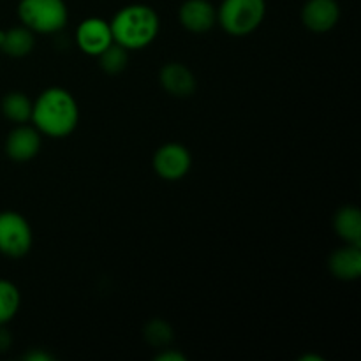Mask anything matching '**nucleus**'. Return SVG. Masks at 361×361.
<instances>
[{"label": "nucleus", "mask_w": 361, "mask_h": 361, "mask_svg": "<svg viewBox=\"0 0 361 361\" xmlns=\"http://www.w3.org/2000/svg\"><path fill=\"white\" fill-rule=\"evenodd\" d=\"M32 126L42 136L62 140L71 136L80 123L76 97L62 87H49L32 104Z\"/></svg>", "instance_id": "nucleus-1"}, {"label": "nucleus", "mask_w": 361, "mask_h": 361, "mask_svg": "<svg viewBox=\"0 0 361 361\" xmlns=\"http://www.w3.org/2000/svg\"><path fill=\"white\" fill-rule=\"evenodd\" d=\"M113 41L127 51L143 49L157 39L161 30L159 14L147 4H129L115 13L109 21Z\"/></svg>", "instance_id": "nucleus-2"}, {"label": "nucleus", "mask_w": 361, "mask_h": 361, "mask_svg": "<svg viewBox=\"0 0 361 361\" xmlns=\"http://www.w3.org/2000/svg\"><path fill=\"white\" fill-rule=\"evenodd\" d=\"M267 0H222L217 7V23L233 37H245L263 25Z\"/></svg>", "instance_id": "nucleus-3"}, {"label": "nucleus", "mask_w": 361, "mask_h": 361, "mask_svg": "<svg viewBox=\"0 0 361 361\" xmlns=\"http://www.w3.org/2000/svg\"><path fill=\"white\" fill-rule=\"evenodd\" d=\"M16 13L34 34H56L69 21L66 0H20Z\"/></svg>", "instance_id": "nucleus-4"}, {"label": "nucleus", "mask_w": 361, "mask_h": 361, "mask_svg": "<svg viewBox=\"0 0 361 361\" xmlns=\"http://www.w3.org/2000/svg\"><path fill=\"white\" fill-rule=\"evenodd\" d=\"M34 245V233L21 214L13 210L0 212V254L7 257H23Z\"/></svg>", "instance_id": "nucleus-5"}, {"label": "nucleus", "mask_w": 361, "mask_h": 361, "mask_svg": "<svg viewBox=\"0 0 361 361\" xmlns=\"http://www.w3.org/2000/svg\"><path fill=\"white\" fill-rule=\"evenodd\" d=\"M192 168V155L182 143H164L154 154V171L166 182L185 178Z\"/></svg>", "instance_id": "nucleus-6"}, {"label": "nucleus", "mask_w": 361, "mask_h": 361, "mask_svg": "<svg viewBox=\"0 0 361 361\" xmlns=\"http://www.w3.org/2000/svg\"><path fill=\"white\" fill-rule=\"evenodd\" d=\"M76 42L85 55L99 56L108 46L115 42L109 21L99 16L83 20L76 28Z\"/></svg>", "instance_id": "nucleus-7"}, {"label": "nucleus", "mask_w": 361, "mask_h": 361, "mask_svg": "<svg viewBox=\"0 0 361 361\" xmlns=\"http://www.w3.org/2000/svg\"><path fill=\"white\" fill-rule=\"evenodd\" d=\"M42 134L35 129L34 126L28 123H20L14 127L6 137V150L7 157L14 162H28L34 157H37L41 150Z\"/></svg>", "instance_id": "nucleus-8"}, {"label": "nucleus", "mask_w": 361, "mask_h": 361, "mask_svg": "<svg viewBox=\"0 0 361 361\" xmlns=\"http://www.w3.org/2000/svg\"><path fill=\"white\" fill-rule=\"evenodd\" d=\"M302 23L314 34H326L337 27L341 20V6L337 0H307L302 7Z\"/></svg>", "instance_id": "nucleus-9"}, {"label": "nucleus", "mask_w": 361, "mask_h": 361, "mask_svg": "<svg viewBox=\"0 0 361 361\" xmlns=\"http://www.w3.org/2000/svg\"><path fill=\"white\" fill-rule=\"evenodd\" d=\"M178 20L185 30L204 34L217 25V7L210 0H185L178 9Z\"/></svg>", "instance_id": "nucleus-10"}, {"label": "nucleus", "mask_w": 361, "mask_h": 361, "mask_svg": "<svg viewBox=\"0 0 361 361\" xmlns=\"http://www.w3.org/2000/svg\"><path fill=\"white\" fill-rule=\"evenodd\" d=\"M159 83L171 97L187 99L196 94V74L180 62H169L159 71Z\"/></svg>", "instance_id": "nucleus-11"}, {"label": "nucleus", "mask_w": 361, "mask_h": 361, "mask_svg": "<svg viewBox=\"0 0 361 361\" xmlns=\"http://www.w3.org/2000/svg\"><path fill=\"white\" fill-rule=\"evenodd\" d=\"M328 270L338 281H358L361 275V245L345 243L344 247L331 252Z\"/></svg>", "instance_id": "nucleus-12"}, {"label": "nucleus", "mask_w": 361, "mask_h": 361, "mask_svg": "<svg viewBox=\"0 0 361 361\" xmlns=\"http://www.w3.org/2000/svg\"><path fill=\"white\" fill-rule=\"evenodd\" d=\"M35 48V34L25 25L0 30V51L13 59H23Z\"/></svg>", "instance_id": "nucleus-13"}, {"label": "nucleus", "mask_w": 361, "mask_h": 361, "mask_svg": "<svg viewBox=\"0 0 361 361\" xmlns=\"http://www.w3.org/2000/svg\"><path fill=\"white\" fill-rule=\"evenodd\" d=\"M334 229L344 243L361 245V212L355 204H344L334 215Z\"/></svg>", "instance_id": "nucleus-14"}, {"label": "nucleus", "mask_w": 361, "mask_h": 361, "mask_svg": "<svg viewBox=\"0 0 361 361\" xmlns=\"http://www.w3.org/2000/svg\"><path fill=\"white\" fill-rule=\"evenodd\" d=\"M32 104L34 101H30L27 94L23 92H7L2 97L0 102V111H2L4 118L13 122L14 126H20V123H28L32 118Z\"/></svg>", "instance_id": "nucleus-15"}, {"label": "nucleus", "mask_w": 361, "mask_h": 361, "mask_svg": "<svg viewBox=\"0 0 361 361\" xmlns=\"http://www.w3.org/2000/svg\"><path fill=\"white\" fill-rule=\"evenodd\" d=\"M21 307V293L16 284L7 279H0V326H6L7 323L16 317Z\"/></svg>", "instance_id": "nucleus-16"}, {"label": "nucleus", "mask_w": 361, "mask_h": 361, "mask_svg": "<svg viewBox=\"0 0 361 361\" xmlns=\"http://www.w3.org/2000/svg\"><path fill=\"white\" fill-rule=\"evenodd\" d=\"M145 342L155 349L169 348L175 338V331H173L171 324L164 319H152L145 324L143 330Z\"/></svg>", "instance_id": "nucleus-17"}, {"label": "nucleus", "mask_w": 361, "mask_h": 361, "mask_svg": "<svg viewBox=\"0 0 361 361\" xmlns=\"http://www.w3.org/2000/svg\"><path fill=\"white\" fill-rule=\"evenodd\" d=\"M97 60L99 66H101V69L104 71L106 74L115 76V74H120L122 71H126L127 63H129V51H127L126 48H122L120 44H116V42H113L111 46H108V48L97 56Z\"/></svg>", "instance_id": "nucleus-18"}, {"label": "nucleus", "mask_w": 361, "mask_h": 361, "mask_svg": "<svg viewBox=\"0 0 361 361\" xmlns=\"http://www.w3.org/2000/svg\"><path fill=\"white\" fill-rule=\"evenodd\" d=\"M185 360H187L185 355H182L180 351H176V349H171V348L161 349V353L155 356V361H185Z\"/></svg>", "instance_id": "nucleus-19"}, {"label": "nucleus", "mask_w": 361, "mask_h": 361, "mask_svg": "<svg viewBox=\"0 0 361 361\" xmlns=\"http://www.w3.org/2000/svg\"><path fill=\"white\" fill-rule=\"evenodd\" d=\"M23 360H27V361H53V355H49V353H46V351H35V349H32L30 353L23 355Z\"/></svg>", "instance_id": "nucleus-20"}, {"label": "nucleus", "mask_w": 361, "mask_h": 361, "mask_svg": "<svg viewBox=\"0 0 361 361\" xmlns=\"http://www.w3.org/2000/svg\"><path fill=\"white\" fill-rule=\"evenodd\" d=\"M11 344H13V337L6 330V326H0V353H6L11 348Z\"/></svg>", "instance_id": "nucleus-21"}, {"label": "nucleus", "mask_w": 361, "mask_h": 361, "mask_svg": "<svg viewBox=\"0 0 361 361\" xmlns=\"http://www.w3.org/2000/svg\"><path fill=\"white\" fill-rule=\"evenodd\" d=\"M300 361H323V358L321 356H312V355H305L300 358Z\"/></svg>", "instance_id": "nucleus-22"}]
</instances>
